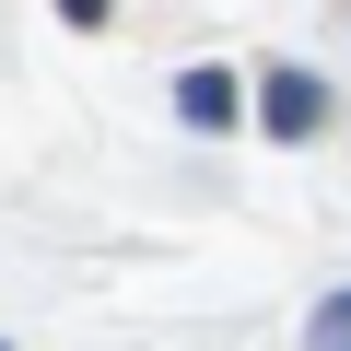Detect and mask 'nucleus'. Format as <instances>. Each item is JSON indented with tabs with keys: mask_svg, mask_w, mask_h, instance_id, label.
Returning <instances> with one entry per match:
<instances>
[{
	"mask_svg": "<svg viewBox=\"0 0 351 351\" xmlns=\"http://www.w3.org/2000/svg\"><path fill=\"white\" fill-rule=\"evenodd\" d=\"M258 117H269L281 141H316V129H328V82H316V71H269V82H258Z\"/></svg>",
	"mask_w": 351,
	"mask_h": 351,
	"instance_id": "1",
	"label": "nucleus"
},
{
	"mask_svg": "<svg viewBox=\"0 0 351 351\" xmlns=\"http://www.w3.org/2000/svg\"><path fill=\"white\" fill-rule=\"evenodd\" d=\"M176 106H188V129H234V71H188Z\"/></svg>",
	"mask_w": 351,
	"mask_h": 351,
	"instance_id": "2",
	"label": "nucleus"
},
{
	"mask_svg": "<svg viewBox=\"0 0 351 351\" xmlns=\"http://www.w3.org/2000/svg\"><path fill=\"white\" fill-rule=\"evenodd\" d=\"M316 339H351V293H339V304H328V316H316Z\"/></svg>",
	"mask_w": 351,
	"mask_h": 351,
	"instance_id": "3",
	"label": "nucleus"
},
{
	"mask_svg": "<svg viewBox=\"0 0 351 351\" xmlns=\"http://www.w3.org/2000/svg\"><path fill=\"white\" fill-rule=\"evenodd\" d=\"M59 12H71V24H106V0H59Z\"/></svg>",
	"mask_w": 351,
	"mask_h": 351,
	"instance_id": "4",
	"label": "nucleus"
}]
</instances>
